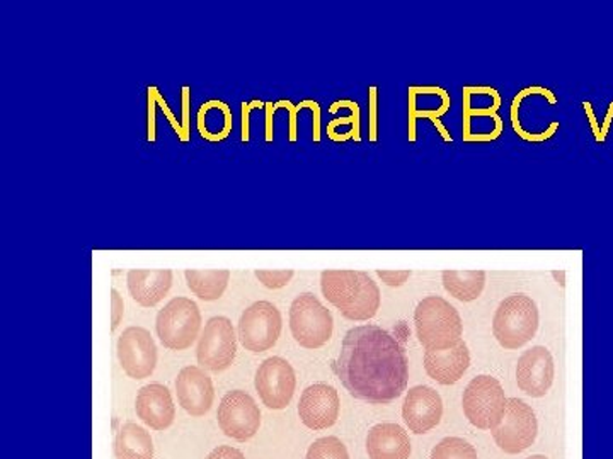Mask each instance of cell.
I'll list each match as a JSON object with an SVG mask.
<instances>
[{"instance_id": "603a6c76", "label": "cell", "mask_w": 613, "mask_h": 459, "mask_svg": "<svg viewBox=\"0 0 613 459\" xmlns=\"http://www.w3.org/2000/svg\"><path fill=\"white\" fill-rule=\"evenodd\" d=\"M116 459H154V443L145 429L127 422L119 429L115 439Z\"/></svg>"}, {"instance_id": "7bdbcfd3", "label": "cell", "mask_w": 613, "mask_h": 459, "mask_svg": "<svg viewBox=\"0 0 613 459\" xmlns=\"http://www.w3.org/2000/svg\"><path fill=\"white\" fill-rule=\"evenodd\" d=\"M555 279H558V283L561 284L562 288L566 286V272L564 271H554L552 272Z\"/></svg>"}, {"instance_id": "30bf717a", "label": "cell", "mask_w": 613, "mask_h": 459, "mask_svg": "<svg viewBox=\"0 0 613 459\" xmlns=\"http://www.w3.org/2000/svg\"><path fill=\"white\" fill-rule=\"evenodd\" d=\"M238 354V335L227 317H214L205 323L196 347V359L202 368L220 373L234 365Z\"/></svg>"}, {"instance_id": "83f0119b", "label": "cell", "mask_w": 613, "mask_h": 459, "mask_svg": "<svg viewBox=\"0 0 613 459\" xmlns=\"http://www.w3.org/2000/svg\"><path fill=\"white\" fill-rule=\"evenodd\" d=\"M305 459H349L348 449L337 437L329 436L317 439L307 451Z\"/></svg>"}, {"instance_id": "4316f807", "label": "cell", "mask_w": 613, "mask_h": 459, "mask_svg": "<svg viewBox=\"0 0 613 459\" xmlns=\"http://www.w3.org/2000/svg\"><path fill=\"white\" fill-rule=\"evenodd\" d=\"M341 107H346V110L352 111V114H349V116H345V118L333 119V122L328 125V131L336 130L337 126L353 125L352 140H355V142H361L360 106H358V102L349 101V99H341V101H336L331 104L329 113L334 114L337 110H341Z\"/></svg>"}, {"instance_id": "9a60e30c", "label": "cell", "mask_w": 613, "mask_h": 459, "mask_svg": "<svg viewBox=\"0 0 613 459\" xmlns=\"http://www.w3.org/2000/svg\"><path fill=\"white\" fill-rule=\"evenodd\" d=\"M340 405V395L334 386L316 383L302 393L298 416L307 428L322 431L336 424Z\"/></svg>"}, {"instance_id": "8fae6325", "label": "cell", "mask_w": 613, "mask_h": 459, "mask_svg": "<svg viewBox=\"0 0 613 459\" xmlns=\"http://www.w3.org/2000/svg\"><path fill=\"white\" fill-rule=\"evenodd\" d=\"M218 425L232 439H253L261 425V412L250 393L234 390L224 395L217 412Z\"/></svg>"}, {"instance_id": "7402d4cb", "label": "cell", "mask_w": 613, "mask_h": 459, "mask_svg": "<svg viewBox=\"0 0 613 459\" xmlns=\"http://www.w3.org/2000/svg\"><path fill=\"white\" fill-rule=\"evenodd\" d=\"M200 135L208 142H224L234 128V114L229 104L218 99L203 102L196 116Z\"/></svg>"}, {"instance_id": "277c9868", "label": "cell", "mask_w": 613, "mask_h": 459, "mask_svg": "<svg viewBox=\"0 0 613 459\" xmlns=\"http://www.w3.org/2000/svg\"><path fill=\"white\" fill-rule=\"evenodd\" d=\"M538 320L537 303L525 293H514L499 303L493 318V334L505 349H520L537 334Z\"/></svg>"}, {"instance_id": "8992f818", "label": "cell", "mask_w": 613, "mask_h": 459, "mask_svg": "<svg viewBox=\"0 0 613 459\" xmlns=\"http://www.w3.org/2000/svg\"><path fill=\"white\" fill-rule=\"evenodd\" d=\"M202 329V314L193 299H170L163 310L158 311L155 330L163 346L170 350H187L199 339Z\"/></svg>"}, {"instance_id": "ba28073f", "label": "cell", "mask_w": 613, "mask_h": 459, "mask_svg": "<svg viewBox=\"0 0 613 459\" xmlns=\"http://www.w3.org/2000/svg\"><path fill=\"white\" fill-rule=\"evenodd\" d=\"M538 422L534 408L519 398H508L499 424L490 429L499 449L508 455H519L531 448L537 439Z\"/></svg>"}, {"instance_id": "ee69618b", "label": "cell", "mask_w": 613, "mask_h": 459, "mask_svg": "<svg viewBox=\"0 0 613 459\" xmlns=\"http://www.w3.org/2000/svg\"><path fill=\"white\" fill-rule=\"evenodd\" d=\"M526 459H547V458H546V456H542V455H534V456H531V458H526Z\"/></svg>"}, {"instance_id": "8d00e7d4", "label": "cell", "mask_w": 613, "mask_h": 459, "mask_svg": "<svg viewBox=\"0 0 613 459\" xmlns=\"http://www.w3.org/2000/svg\"><path fill=\"white\" fill-rule=\"evenodd\" d=\"M190 87L184 86L182 87V95H181V101H182V131H184V142H188V140H190Z\"/></svg>"}, {"instance_id": "f35d334b", "label": "cell", "mask_w": 613, "mask_h": 459, "mask_svg": "<svg viewBox=\"0 0 613 459\" xmlns=\"http://www.w3.org/2000/svg\"><path fill=\"white\" fill-rule=\"evenodd\" d=\"M583 111H585L586 118L590 122L591 131H593L595 140L598 143H603L605 140L602 138V126L598 123L597 116H595L593 106H591V102H583L582 104Z\"/></svg>"}, {"instance_id": "836d02e7", "label": "cell", "mask_w": 613, "mask_h": 459, "mask_svg": "<svg viewBox=\"0 0 613 459\" xmlns=\"http://www.w3.org/2000/svg\"><path fill=\"white\" fill-rule=\"evenodd\" d=\"M376 276H379L387 286L399 288L406 284V281L411 278V271H385V269H376Z\"/></svg>"}, {"instance_id": "e0dca14e", "label": "cell", "mask_w": 613, "mask_h": 459, "mask_svg": "<svg viewBox=\"0 0 613 459\" xmlns=\"http://www.w3.org/2000/svg\"><path fill=\"white\" fill-rule=\"evenodd\" d=\"M176 393L179 405L193 417L205 416L214 405V383L199 366H187L179 371Z\"/></svg>"}, {"instance_id": "b9f144b4", "label": "cell", "mask_w": 613, "mask_h": 459, "mask_svg": "<svg viewBox=\"0 0 613 459\" xmlns=\"http://www.w3.org/2000/svg\"><path fill=\"white\" fill-rule=\"evenodd\" d=\"M612 122H613V102H612V104H610L609 111H606V114H605V119H603V123H602V138H603V140H605L606 135H609L610 125H612Z\"/></svg>"}, {"instance_id": "74e56055", "label": "cell", "mask_w": 613, "mask_h": 459, "mask_svg": "<svg viewBox=\"0 0 613 459\" xmlns=\"http://www.w3.org/2000/svg\"><path fill=\"white\" fill-rule=\"evenodd\" d=\"M123 315H125V303H123L122 296H119L118 290L113 288L112 290V330L118 329L119 323H122Z\"/></svg>"}, {"instance_id": "3957f363", "label": "cell", "mask_w": 613, "mask_h": 459, "mask_svg": "<svg viewBox=\"0 0 613 459\" xmlns=\"http://www.w3.org/2000/svg\"><path fill=\"white\" fill-rule=\"evenodd\" d=\"M416 335L426 350L456 347L462 342L463 323L456 306L442 296H426L414 310Z\"/></svg>"}, {"instance_id": "ac0fdd59", "label": "cell", "mask_w": 613, "mask_h": 459, "mask_svg": "<svg viewBox=\"0 0 613 459\" xmlns=\"http://www.w3.org/2000/svg\"><path fill=\"white\" fill-rule=\"evenodd\" d=\"M135 410L143 424L154 431H166L176 419V407L167 386L151 383L137 393Z\"/></svg>"}, {"instance_id": "4fadbf2b", "label": "cell", "mask_w": 613, "mask_h": 459, "mask_svg": "<svg viewBox=\"0 0 613 459\" xmlns=\"http://www.w3.org/2000/svg\"><path fill=\"white\" fill-rule=\"evenodd\" d=\"M118 359L123 371L133 380H145L157 366V347L143 327H128L118 339Z\"/></svg>"}, {"instance_id": "5b68a950", "label": "cell", "mask_w": 613, "mask_h": 459, "mask_svg": "<svg viewBox=\"0 0 613 459\" xmlns=\"http://www.w3.org/2000/svg\"><path fill=\"white\" fill-rule=\"evenodd\" d=\"M290 330L302 347L319 349L333 337V315L314 293H302L290 306Z\"/></svg>"}, {"instance_id": "d4e9b609", "label": "cell", "mask_w": 613, "mask_h": 459, "mask_svg": "<svg viewBox=\"0 0 613 459\" xmlns=\"http://www.w3.org/2000/svg\"><path fill=\"white\" fill-rule=\"evenodd\" d=\"M442 279L447 293L459 302H474L483 295L486 286L484 271H445Z\"/></svg>"}, {"instance_id": "484cf974", "label": "cell", "mask_w": 613, "mask_h": 459, "mask_svg": "<svg viewBox=\"0 0 613 459\" xmlns=\"http://www.w3.org/2000/svg\"><path fill=\"white\" fill-rule=\"evenodd\" d=\"M430 459H477V451L462 437H445L433 448Z\"/></svg>"}, {"instance_id": "ab89813d", "label": "cell", "mask_w": 613, "mask_h": 459, "mask_svg": "<svg viewBox=\"0 0 613 459\" xmlns=\"http://www.w3.org/2000/svg\"><path fill=\"white\" fill-rule=\"evenodd\" d=\"M206 459H245L239 449L232 448V446H218L214 451L208 455Z\"/></svg>"}, {"instance_id": "2e32d148", "label": "cell", "mask_w": 613, "mask_h": 459, "mask_svg": "<svg viewBox=\"0 0 613 459\" xmlns=\"http://www.w3.org/2000/svg\"><path fill=\"white\" fill-rule=\"evenodd\" d=\"M444 416V401L432 386L418 385L409 390L403 405V419L414 434L436 428Z\"/></svg>"}, {"instance_id": "44dd1931", "label": "cell", "mask_w": 613, "mask_h": 459, "mask_svg": "<svg viewBox=\"0 0 613 459\" xmlns=\"http://www.w3.org/2000/svg\"><path fill=\"white\" fill-rule=\"evenodd\" d=\"M367 452L370 459H409L411 441L408 432L391 422L375 425L368 432Z\"/></svg>"}, {"instance_id": "9c48e42d", "label": "cell", "mask_w": 613, "mask_h": 459, "mask_svg": "<svg viewBox=\"0 0 613 459\" xmlns=\"http://www.w3.org/2000/svg\"><path fill=\"white\" fill-rule=\"evenodd\" d=\"M281 314L273 303L256 302L244 310L238 326V337L251 353H266L280 339Z\"/></svg>"}, {"instance_id": "d6a6232c", "label": "cell", "mask_w": 613, "mask_h": 459, "mask_svg": "<svg viewBox=\"0 0 613 459\" xmlns=\"http://www.w3.org/2000/svg\"><path fill=\"white\" fill-rule=\"evenodd\" d=\"M265 106H266L265 102L261 101L242 102V137H241L242 142L244 143L250 142L251 111L257 110V107L261 110V107Z\"/></svg>"}, {"instance_id": "5bb4252c", "label": "cell", "mask_w": 613, "mask_h": 459, "mask_svg": "<svg viewBox=\"0 0 613 459\" xmlns=\"http://www.w3.org/2000/svg\"><path fill=\"white\" fill-rule=\"evenodd\" d=\"M554 357L544 346H535L520 356L516 365V383L528 397H546L554 383Z\"/></svg>"}, {"instance_id": "d590c367", "label": "cell", "mask_w": 613, "mask_h": 459, "mask_svg": "<svg viewBox=\"0 0 613 459\" xmlns=\"http://www.w3.org/2000/svg\"><path fill=\"white\" fill-rule=\"evenodd\" d=\"M298 107H301V110H304V107H309V110H312V113H314V126H312L314 142H316V143L321 142V106H319V104H317L316 101H310V99H307V101L298 102Z\"/></svg>"}, {"instance_id": "7c38bea8", "label": "cell", "mask_w": 613, "mask_h": 459, "mask_svg": "<svg viewBox=\"0 0 613 459\" xmlns=\"http://www.w3.org/2000/svg\"><path fill=\"white\" fill-rule=\"evenodd\" d=\"M254 386L266 407L271 410H283L292 401L297 378L286 359L278 356L268 357L257 368Z\"/></svg>"}, {"instance_id": "cb8c5ba5", "label": "cell", "mask_w": 613, "mask_h": 459, "mask_svg": "<svg viewBox=\"0 0 613 459\" xmlns=\"http://www.w3.org/2000/svg\"><path fill=\"white\" fill-rule=\"evenodd\" d=\"M184 278H187L191 293H194L200 299L217 302V299L222 298L227 286H229L230 271H226V269H217V271L187 269Z\"/></svg>"}, {"instance_id": "d6986e66", "label": "cell", "mask_w": 613, "mask_h": 459, "mask_svg": "<svg viewBox=\"0 0 613 459\" xmlns=\"http://www.w3.org/2000/svg\"><path fill=\"white\" fill-rule=\"evenodd\" d=\"M471 366V353L465 342H459L456 347L424 353V369L427 377L439 385H456Z\"/></svg>"}, {"instance_id": "60d3db41", "label": "cell", "mask_w": 613, "mask_h": 459, "mask_svg": "<svg viewBox=\"0 0 613 459\" xmlns=\"http://www.w3.org/2000/svg\"><path fill=\"white\" fill-rule=\"evenodd\" d=\"M266 131H265V140L266 143L273 142L274 138V125H273V116L277 111H274L273 102H266Z\"/></svg>"}, {"instance_id": "1f68e13d", "label": "cell", "mask_w": 613, "mask_h": 459, "mask_svg": "<svg viewBox=\"0 0 613 459\" xmlns=\"http://www.w3.org/2000/svg\"><path fill=\"white\" fill-rule=\"evenodd\" d=\"M158 89L151 86L146 89V101H149V125H146V140L155 142V106H158Z\"/></svg>"}, {"instance_id": "e575fe53", "label": "cell", "mask_w": 613, "mask_h": 459, "mask_svg": "<svg viewBox=\"0 0 613 459\" xmlns=\"http://www.w3.org/2000/svg\"><path fill=\"white\" fill-rule=\"evenodd\" d=\"M285 107L290 113V142H297V113L301 111L298 104H292L290 101L274 102V111Z\"/></svg>"}, {"instance_id": "7a4b0ae2", "label": "cell", "mask_w": 613, "mask_h": 459, "mask_svg": "<svg viewBox=\"0 0 613 459\" xmlns=\"http://www.w3.org/2000/svg\"><path fill=\"white\" fill-rule=\"evenodd\" d=\"M321 290L324 298L348 320H370L379 311L380 290L367 272L324 271Z\"/></svg>"}, {"instance_id": "f546056e", "label": "cell", "mask_w": 613, "mask_h": 459, "mask_svg": "<svg viewBox=\"0 0 613 459\" xmlns=\"http://www.w3.org/2000/svg\"><path fill=\"white\" fill-rule=\"evenodd\" d=\"M379 138V89H368V140L375 143Z\"/></svg>"}, {"instance_id": "52a82bcc", "label": "cell", "mask_w": 613, "mask_h": 459, "mask_svg": "<svg viewBox=\"0 0 613 459\" xmlns=\"http://www.w3.org/2000/svg\"><path fill=\"white\" fill-rule=\"evenodd\" d=\"M508 398L496 378L481 374L463 392V413L477 429H495L501 420Z\"/></svg>"}, {"instance_id": "6da1fadb", "label": "cell", "mask_w": 613, "mask_h": 459, "mask_svg": "<svg viewBox=\"0 0 613 459\" xmlns=\"http://www.w3.org/2000/svg\"><path fill=\"white\" fill-rule=\"evenodd\" d=\"M333 371L352 397L372 405L392 404L408 388L406 350L387 330L376 326L346 332Z\"/></svg>"}, {"instance_id": "ffe728a7", "label": "cell", "mask_w": 613, "mask_h": 459, "mask_svg": "<svg viewBox=\"0 0 613 459\" xmlns=\"http://www.w3.org/2000/svg\"><path fill=\"white\" fill-rule=\"evenodd\" d=\"M128 291L131 298L140 306L152 308L163 302L173 286V271L158 269V271H142L131 269L127 276Z\"/></svg>"}, {"instance_id": "4dcf8cb0", "label": "cell", "mask_w": 613, "mask_h": 459, "mask_svg": "<svg viewBox=\"0 0 613 459\" xmlns=\"http://www.w3.org/2000/svg\"><path fill=\"white\" fill-rule=\"evenodd\" d=\"M293 275L295 272L292 269H286V271H263V269H256L254 271V276L259 279V283L265 284L269 290L285 288L292 281Z\"/></svg>"}, {"instance_id": "f1b7e54d", "label": "cell", "mask_w": 613, "mask_h": 459, "mask_svg": "<svg viewBox=\"0 0 613 459\" xmlns=\"http://www.w3.org/2000/svg\"><path fill=\"white\" fill-rule=\"evenodd\" d=\"M525 92L520 91L519 95H516V98L513 99V104H511V123H513V128L514 131H516V135H519L520 138H522V140H525V142H532V143H540V142H546V140H549V138L554 137L555 131L559 130V123L554 122V123H550L549 128H547V131H542V133H535V135H531L528 133V131L523 130L522 125H520V119H519V111H520V104H522L523 99H525Z\"/></svg>"}]
</instances>
